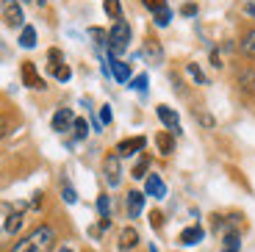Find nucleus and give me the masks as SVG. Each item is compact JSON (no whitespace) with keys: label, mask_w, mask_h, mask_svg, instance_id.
I'll return each mask as SVG.
<instances>
[{"label":"nucleus","mask_w":255,"mask_h":252,"mask_svg":"<svg viewBox=\"0 0 255 252\" xmlns=\"http://www.w3.org/2000/svg\"><path fill=\"white\" fill-rule=\"evenodd\" d=\"M120 244H122V250L136 247V244H139V233H136L133 227H125V230H122V236H120Z\"/></svg>","instance_id":"4468645a"},{"label":"nucleus","mask_w":255,"mask_h":252,"mask_svg":"<svg viewBox=\"0 0 255 252\" xmlns=\"http://www.w3.org/2000/svg\"><path fill=\"white\" fill-rule=\"evenodd\" d=\"M53 75H56V81H61V83H67L72 78V70L70 67H67V64H61V67H56V70H53Z\"/></svg>","instance_id":"412c9836"},{"label":"nucleus","mask_w":255,"mask_h":252,"mask_svg":"<svg viewBox=\"0 0 255 252\" xmlns=\"http://www.w3.org/2000/svg\"><path fill=\"white\" fill-rule=\"evenodd\" d=\"M114 120V114H111V106H103L100 108V125H109Z\"/></svg>","instance_id":"c756f323"},{"label":"nucleus","mask_w":255,"mask_h":252,"mask_svg":"<svg viewBox=\"0 0 255 252\" xmlns=\"http://www.w3.org/2000/svg\"><path fill=\"white\" fill-rule=\"evenodd\" d=\"M19 47H25V50L36 47V28H33V25H22V33H19Z\"/></svg>","instance_id":"ddd939ff"},{"label":"nucleus","mask_w":255,"mask_h":252,"mask_svg":"<svg viewBox=\"0 0 255 252\" xmlns=\"http://www.w3.org/2000/svg\"><path fill=\"white\" fill-rule=\"evenodd\" d=\"M144 144H147V139L144 136H133V139H122L120 144H117V155H136V152H141L144 150Z\"/></svg>","instance_id":"39448f33"},{"label":"nucleus","mask_w":255,"mask_h":252,"mask_svg":"<svg viewBox=\"0 0 255 252\" xmlns=\"http://www.w3.org/2000/svg\"><path fill=\"white\" fill-rule=\"evenodd\" d=\"M0 11H3V19H6L8 28H22V6L19 0H0Z\"/></svg>","instance_id":"7ed1b4c3"},{"label":"nucleus","mask_w":255,"mask_h":252,"mask_svg":"<svg viewBox=\"0 0 255 252\" xmlns=\"http://www.w3.org/2000/svg\"><path fill=\"white\" fill-rule=\"evenodd\" d=\"M147 83H150V78H147L144 72L133 78V89H136V92H141V95H144V92H147Z\"/></svg>","instance_id":"a878e982"},{"label":"nucleus","mask_w":255,"mask_h":252,"mask_svg":"<svg viewBox=\"0 0 255 252\" xmlns=\"http://www.w3.org/2000/svg\"><path fill=\"white\" fill-rule=\"evenodd\" d=\"M19 225H22V214H11L8 222H6V233H17Z\"/></svg>","instance_id":"5701e85b"},{"label":"nucleus","mask_w":255,"mask_h":252,"mask_svg":"<svg viewBox=\"0 0 255 252\" xmlns=\"http://www.w3.org/2000/svg\"><path fill=\"white\" fill-rule=\"evenodd\" d=\"M109 64H111V75H114V81H120V83L130 81V67H128L125 61H120V58L111 56V58H109Z\"/></svg>","instance_id":"9d476101"},{"label":"nucleus","mask_w":255,"mask_h":252,"mask_svg":"<svg viewBox=\"0 0 255 252\" xmlns=\"http://www.w3.org/2000/svg\"><path fill=\"white\" fill-rule=\"evenodd\" d=\"M53 241H56L53 227L50 225H39V227H33L22 241H17L8 252H50Z\"/></svg>","instance_id":"f257e3e1"},{"label":"nucleus","mask_w":255,"mask_h":252,"mask_svg":"<svg viewBox=\"0 0 255 252\" xmlns=\"http://www.w3.org/2000/svg\"><path fill=\"white\" fill-rule=\"evenodd\" d=\"M169 19H172V11H169V6L161 8V11H155V25L166 28V25H169Z\"/></svg>","instance_id":"6ab92c4d"},{"label":"nucleus","mask_w":255,"mask_h":252,"mask_svg":"<svg viewBox=\"0 0 255 252\" xmlns=\"http://www.w3.org/2000/svg\"><path fill=\"white\" fill-rule=\"evenodd\" d=\"M97 211H100L103 219H109V216H111V202H109V197H106V194L97 197Z\"/></svg>","instance_id":"a211bd4d"},{"label":"nucleus","mask_w":255,"mask_h":252,"mask_svg":"<svg viewBox=\"0 0 255 252\" xmlns=\"http://www.w3.org/2000/svg\"><path fill=\"white\" fill-rule=\"evenodd\" d=\"M103 175H106V183H109L111 189H117V186H120L122 166H120V155H117V152L106 155V161H103Z\"/></svg>","instance_id":"20e7f679"},{"label":"nucleus","mask_w":255,"mask_h":252,"mask_svg":"<svg viewBox=\"0 0 255 252\" xmlns=\"http://www.w3.org/2000/svg\"><path fill=\"white\" fill-rule=\"evenodd\" d=\"M0 136H3V125H0Z\"/></svg>","instance_id":"f704fd0d"},{"label":"nucleus","mask_w":255,"mask_h":252,"mask_svg":"<svg viewBox=\"0 0 255 252\" xmlns=\"http://www.w3.org/2000/svg\"><path fill=\"white\" fill-rule=\"evenodd\" d=\"M155 141H158V150L164 152V155H169V152L175 150V141H172V136H169V133H161Z\"/></svg>","instance_id":"f3484780"},{"label":"nucleus","mask_w":255,"mask_h":252,"mask_svg":"<svg viewBox=\"0 0 255 252\" xmlns=\"http://www.w3.org/2000/svg\"><path fill=\"white\" fill-rule=\"evenodd\" d=\"M150 222H153V227H161V214H153V216H150Z\"/></svg>","instance_id":"473e14b6"},{"label":"nucleus","mask_w":255,"mask_h":252,"mask_svg":"<svg viewBox=\"0 0 255 252\" xmlns=\"http://www.w3.org/2000/svg\"><path fill=\"white\" fill-rule=\"evenodd\" d=\"M61 197H64V202H78V194H75V189H72V186H64L61 189Z\"/></svg>","instance_id":"c85d7f7f"},{"label":"nucleus","mask_w":255,"mask_h":252,"mask_svg":"<svg viewBox=\"0 0 255 252\" xmlns=\"http://www.w3.org/2000/svg\"><path fill=\"white\" fill-rule=\"evenodd\" d=\"M47 58H50V72L56 70V67H61V64H64L61 50H50V53H47Z\"/></svg>","instance_id":"bb28decb"},{"label":"nucleus","mask_w":255,"mask_h":252,"mask_svg":"<svg viewBox=\"0 0 255 252\" xmlns=\"http://www.w3.org/2000/svg\"><path fill=\"white\" fill-rule=\"evenodd\" d=\"M58 252H75V250H72V247H61Z\"/></svg>","instance_id":"72a5a7b5"},{"label":"nucleus","mask_w":255,"mask_h":252,"mask_svg":"<svg viewBox=\"0 0 255 252\" xmlns=\"http://www.w3.org/2000/svg\"><path fill=\"white\" fill-rule=\"evenodd\" d=\"M39 3H45V0H39Z\"/></svg>","instance_id":"c9c22d12"},{"label":"nucleus","mask_w":255,"mask_h":252,"mask_svg":"<svg viewBox=\"0 0 255 252\" xmlns=\"http://www.w3.org/2000/svg\"><path fill=\"white\" fill-rule=\"evenodd\" d=\"M244 14H250V17L255 19V0H250V3H244Z\"/></svg>","instance_id":"2f4dec72"},{"label":"nucleus","mask_w":255,"mask_h":252,"mask_svg":"<svg viewBox=\"0 0 255 252\" xmlns=\"http://www.w3.org/2000/svg\"><path fill=\"white\" fill-rule=\"evenodd\" d=\"M203 227L200 225H194V227H186L183 233H180V244L183 247H194V244H200V241H203Z\"/></svg>","instance_id":"9b49d317"},{"label":"nucleus","mask_w":255,"mask_h":252,"mask_svg":"<svg viewBox=\"0 0 255 252\" xmlns=\"http://www.w3.org/2000/svg\"><path fill=\"white\" fill-rule=\"evenodd\" d=\"M242 53H244L247 58H255V28L242 39Z\"/></svg>","instance_id":"dca6fc26"},{"label":"nucleus","mask_w":255,"mask_h":252,"mask_svg":"<svg viewBox=\"0 0 255 252\" xmlns=\"http://www.w3.org/2000/svg\"><path fill=\"white\" fill-rule=\"evenodd\" d=\"M72 127H75V139H86V133H89V125H86V120H75L72 122Z\"/></svg>","instance_id":"4be33fe9"},{"label":"nucleus","mask_w":255,"mask_h":252,"mask_svg":"<svg viewBox=\"0 0 255 252\" xmlns=\"http://www.w3.org/2000/svg\"><path fill=\"white\" fill-rule=\"evenodd\" d=\"M75 122V114H72V108H58L56 114H53V130L64 133L67 127Z\"/></svg>","instance_id":"1a4fd4ad"},{"label":"nucleus","mask_w":255,"mask_h":252,"mask_svg":"<svg viewBox=\"0 0 255 252\" xmlns=\"http://www.w3.org/2000/svg\"><path fill=\"white\" fill-rule=\"evenodd\" d=\"M180 11H183L186 17H194V14H197V6H194V3H186V6L180 8Z\"/></svg>","instance_id":"7c9ffc66"},{"label":"nucleus","mask_w":255,"mask_h":252,"mask_svg":"<svg viewBox=\"0 0 255 252\" xmlns=\"http://www.w3.org/2000/svg\"><path fill=\"white\" fill-rule=\"evenodd\" d=\"M141 208H144V194L141 191H130L128 194V214H130V219H136L141 214Z\"/></svg>","instance_id":"f8f14e48"},{"label":"nucleus","mask_w":255,"mask_h":252,"mask_svg":"<svg viewBox=\"0 0 255 252\" xmlns=\"http://www.w3.org/2000/svg\"><path fill=\"white\" fill-rule=\"evenodd\" d=\"M144 197H155V200H164L166 197V183L158 175H147L144 180Z\"/></svg>","instance_id":"423d86ee"},{"label":"nucleus","mask_w":255,"mask_h":252,"mask_svg":"<svg viewBox=\"0 0 255 252\" xmlns=\"http://www.w3.org/2000/svg\"><path fill=\"white\" fill-rule=\"evenodd\" d=\"M155 114H158V120L164 122V125L169 127L172 133H178V130H180V117H178V111H175V108H169V106H158V108H155Z\"/></svg>","instance_id":"0eeeda50"},{"label":"nucleus","mask_w":255,"mask_h":252,"mask_svg":"<svg viewBox=\"0 0 255 252\" xmlns=\"http://www.w3.org/2000/svg\"><path fill=\"white\" fill-rule=\"evenodd\" d=\"M103 8L111 19H122V3L120 0H103Z\"/></svg>","instance_id":"2eb2a0df"},{"label":"nucleus","mask_w":255,"mask_h":252,"mask_svg":"<svg viewBox=\"0 0 255 252\" xmlns=\"http://www.w3.org/2000/svg\"><path fill=\"white\" fill-rule=\"evenodd\" d=\"M130 25H128L125 19H117L114 25H111V31H109V53L114 58H120L122 53L130 47Z\"/></svg>","instance_id":"f03ea898"},{"label":"nucleus","mask_w":255,"mask_h":252,"mask_svg":"<svg viewBox=\"0 0 255 252\" xmlns=\"http://www.w3.org/2000/svg\"><path fill=\"white\" fill-rule=\"evenodd\" d=\"M147 166H150V158L141 155L139 161H136V166H133V177H139V180H141V177H144V172H147Z\"/></svg>","instance_id":"aec40b11"},{"label":"nucleus","mask_w":255,"mask_h":252,"mask_svg":"<svg viewBox=\"0 0 255 252\" xmlns=\"http://www.w3.org/2000/svg\"><path fill=\"white\" fill-rule=\"evenodd\" d=\"M22 83H25L28 89H45V81L39 78L36 64H33V61H25V64H22Z\"/></svg>","instance_id":"6e6552de"},{"label":"nucleus","mask_w":255,"mask_h":252,"mask_svg":"<svg viewBox=\"0 0 255 252\" xmlns=\"http://www.w3.org/2000/svg\"><path fill=\"white\" fill-rule=\"evenodd\" d=\"M141 3H144L147 8H150V11H161V8H166V0H141Z\"/></svg>","instance_id":"cd10ccee"},{"label":"nucleus","mask_w":255,"mask_h":252,"mask_svg":"<svg viewBox=\"0 0 255 252\" xmlns=\"http://www.w3.org/2000/svg\"><path fill=\"white\" fill-rule=\"evenodd\" d=\"M225 252H239V233L225 236Z\"/></svg>","instance_id":"b1692460"},{"label":"nucleus","mask_w":255,"mask_h":252,"mask_svg":"<svg viewBox=\"0 0 255 252\" xmlns=\"http://www.w3.org/2000/svg\"><path fill=\"white\" fill-rule=\"evenodd\" d=\"M186 70H189V75L194 78V81H197V83H208V78H205V72L200 70L197 64H189V67H186Z\"/></svg>","instance_id":"393cba45"}]
</instances>
